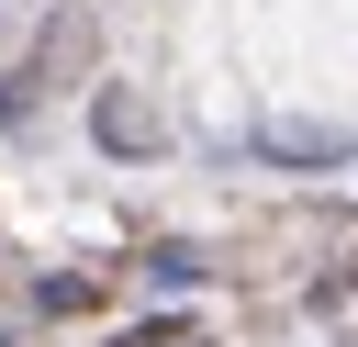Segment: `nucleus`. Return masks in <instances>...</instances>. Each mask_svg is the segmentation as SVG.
<instances>
[{"label":"nucleus","instance_id":"1","mask_svg":"<svg viewBox=\"0 0 358 347\" xmlns=\"http://www.w3.org/2000/svg\"><path fill=\"white\" fill-rule=\"evenodd\" d=\"M101 146H112V157H145V146H157V112L123 101V90H101Z\"/></svg>","mask_w":358,"mask_h":347},{"label":"nucleus","instance_id":"2","mask_svg":"<svg viewBox=\"0 0 358 347\" xmlns=\"http://www.w3.org/2000/svg\"><path fill=\"white\" fill-rule=\"evenodd\" d=\"M268 146H280V157H302V168H324V157H347V134H313V123H280Z\"/></svg>","mask_w":358,"mask_h":347},{"label":"nucleus","instance_id":"3","mask_svg":"<svg viewBox=\"0 0 358 347\" xmlns=\"http://www.w3.org/2000/svg\"><path fill=\"white\" fill-rule=\"evenodd\" d=\"M347 291H358V280H347Z\"/></svg>","mask_w":358,"mask_h":347}]
</instances>
